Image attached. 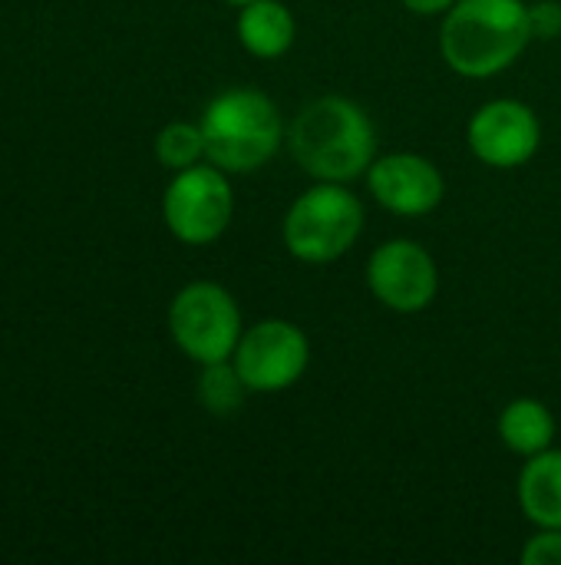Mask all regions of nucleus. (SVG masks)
<instances>
[{"instance_id":"obj_8","label":"nucleus","mask_w":561,"mask_h":565,"mask_svg":"<svg viewBox=\"0 0 561 565\" xmlns=\"http://www.w3.org/2000/svg\"><path fill=\"white\" fill-rule=\"evenodd\" d=\"M367 288L393 315H420L436 301L440 268L417 238H390L367 258Z\"/></svg>"},{"instance_id":"obj_13","label":"nucleus","mask_w":561,"mask_h":565,"mask_svg":"<svg viewBox=\"0 0 561 565\" xmlns=\"http://www.w3.org/2000/svg\"><path fill=\"white\" fill-rule=\"evenodd\" d=\"M496 430H499V440L506 444V450H513L516 457L529 460V457L555 447L559 424H555V414L542 401L516 397V401H509L503 407Z\"/></svg>"},{"instance_id":"obj_15","label":"nucleus","mask_w":561,"mask_h":565,"mask_svg":"<svg viewBox=\"0 0 561 565\" xmlns=\"http://www.w3.org/2000/svg\"><path fill=\"white\" fill-rule=\"evenodd\" d=\"M155 156L172 172L205 162V132H202V122H182V119L179 122H169L155 136Z\"/></svg>"},{"instance_id":"obj_19","label":"nucleus","mask_w":561,"mask_h":565,"mask_svg":"<svg viewBox=\"0 0 561 565\" xmlns=\"http://www.w3.org/2000/svg\"><path fill=\"white\" fill-rule=\"evenodd\" d=\"M225 3H231V7H245V3H251V0H225Z\"/></svg>"},{"instance_id":"obj_11","label":"nucleus","mask_w":561,"mask_h":565,"mask_svg":"<svg viewBox=\"0 0 561 565\" xmlns=\"http://www.w3.org/2000/svg\"><path fill=\"white\" fill-rule=\"evenodd\" d=\"M516 500L536 530H561V447H549L522 463Z\"/></svg>"},{"instance_id":"obj_18","label":"nucleus","mask_w":561,"mask_h":565,"mask_svg":"<svg viewBox=\"0 0 561 565\" xmlns=\"http://www.w3.org/2000/svg\"><path fill=\"white\" fill-rule=\"evenodd\" d=\"M400 3L417 17H443L456 0H400Z\"/></svg>"},{"instance_id":"obj_2","label":"nucleus","mask_w":561,"mask_h":565,"mask_svg":"<svg viewBox=\"0 0 561 565\" xmlns=\"http://www.w3.org/2000/svg\"><path fill=\"white\" fill-rule=\"evenodd\" d=\"M532 40L526 0H456L440 23V56L466 79L506 73Z\"/></svg>"},{"instance_id":"obj_14","label":"nucleus","mask_w":561,"mask_h":565,"mask_svg":"<svg viewBox=\"0 0 561 565\" xmlns=\"http://www.w3.org/2000/svg\"><path fill=\"white\" fill-rule=\"evenodd\" d=\"M248 384L241 381V374L235 371L231 361H218V364H202V377H198V401L208 414L215 417H235L245 407L248 397Z\"/></svg>"},{"instance_id":"obj_1","label":"nucleus","mask_w":561,"mask_h":565,"mask_svg":"<svg viewBox=\"0 0 561 565\" xmlns=\"http://www.w3.org/2000/svg\"><path fill=\"white\" fill-rule=\"evenodd\" d=\"M284 146L308 179L350 185L377 159V129L357 99L324 93L298 109Z\"/></svg>"},{"instance_id":"obj_17","label":"nucleus","mask_w":561,"mask_h":565,"mask_svg":"<svg viewBox=\"0 0 561 565\" xmlns=\"http://www.w3.org/2000/svg\"><path fill=\"white\" fill-rule=\"evenodd\" d=\"M529 20H532V36L536 40H552L561 33V3L559 0H536L529 3Z\"/></svg>"},{"instance_id":"obj_12","label":"nucleus","mask_w":561,"mask_h":565,"mask_svg":"<svg viewBox=\"0 0 561 565\" xmlns=\"http://www.w3.org/2000/svg\"><path fill=\"white\" fill-rule=\"evenodd\" d=\"M235 33L255 60H281L298 40V20L284 0H251L238 7Z\"/></svg>"},{"instance_id":"obj_5","label":"nucleus","mask_w":561,"mask_h":565,"mask_svg":"<svg viewBox=\"0 0 561 565\" xmlns=\"http://www.w3.org/2000/svg\"><path fill=\"white\" fill-rule=\"evenodd\" d=\"M169 331L188 361L218 364L231 361L245 334V321L228 288L215 281H192L175 295L169 308Z\"/></svg>"},{"instance_id":"obj_6","label":"nucleus","mask_w":561,"mask_h":565,"mask_svg":"<svg viewBox=\"0 0 561 565\" xmlns=\"http://www.w3.org/2000/svg\"><path fill=\"white\" fill-rule=\"evenodd\" d=\"M162 218L185 245L218 242L235 218V189L228 172L208 159L179 169L162 195Z\"/></svg>"},{"instance_id":"obj_9","label":"nucleus","mask_w":561,"mask_h":565,"mask_svg":"<svg viewBox=\"0 0 561 565\" xmlns=\"http://www.w3.org/2000/svg\"><path fill=\"white\" fill-rule=\"evenodd\" d=\"M466 146L489 169H519L542 146V122L522 99H489L470 116Z\"/></svg>"},{"instance_id":"obj_10","label":"nucleus","mask_w":561,"mask_h":565,"mask_svg":"<svg viewBox=\"0 0 561 565\" xmlns=\"http://www.w3.org/2000/svg\"><path fill=\"white\" fill-rule=\"evenodd\" d=\"M364 179L374 202L390 215H403V218L430 215L446 199V179L440 166L420 152L377 156Z\"/></svg>"},{"instance_id":"obj_4","label":"nucleus","mask_w":561,"mask_h":565,"mask_svg":"<svg viewBox=\"0 0 561 565\" xmlns=\"http://www.w3.org/2000/svg\"><path fill=\"white\" fill-rule=\"evenodd\" d=\"M364 222L367 209L347 182H314L284 212L281 238L291 258L304 265H331L357 245Z\"/></svg>"},{"instance_id":"obj_3","label":"nucleus","mask_w":561,"mask_h":565,"mask_svg":"<svg viewBox=\"0 0 561 565\" xmlns=\"http://www.w3.org/2000/svg\"><path fill=\"white\" fill-rule=\"evenodd\" d=\"M205 159L228 175H248L268 166L288 142L281 106L258 86H231L202 113Z\"/></svg>"},{"instance_id":"obj_16","label":"nucleus","mask_w":561,"mask_h":565,"mask_svg":"<svg viewBox=\"0 0 561 565\" xmlns=\"http://www.w3.org/2000/svg\"><path fill=\"white\" fill-rule=\"evenodd\" d=\"M522 565H561V530H539L522 546Z\"/></svg>"},{"instance_id":"obj_7","label":"nucleus","mask_w":561,"mask_h":565,"mask_svg":"<svg viewBox=\"0 0 561 565\" xmlns=\"http://www.w3.org/2000/svg\"><path fill=\"white\" fill-rule=\"evenodd\" d=\"M231 364L251 394H281L304 377L311 364V341L301 324L288 318H265L245 328Z\"/></svg>"}]
</instances>
